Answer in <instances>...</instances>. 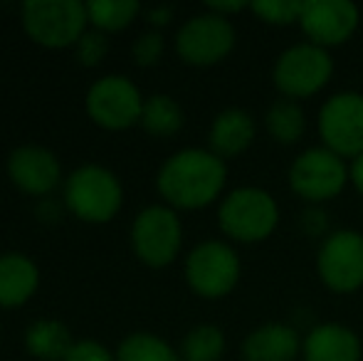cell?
Masks as SVG:
<instances>
[{
	"label": "cell",
	"mask_w": 363,
	"mask_h": 361,
	"mask_svg": "<svg viewBox=\"0 0 363 361\" xmlns=\"http://www.w3.org/2000/svg\"><path fill=\"white\" fill-rule=\"evenodd\" d=\"M225 179H228L225 161L218 159L213 151L183 149L163 161L156 188L173 208L196 211L216 201Z\"/></svg>",
	"instance_id": "1"
},
{
	"label": "cell",
	"mask_w": 363,
	"mask_h": 361,
	"mask_svg": "<svg viewBox=\"0 0 363 361\" xmlns=\"http://www.w3.org/2000/svg\"><path fill=\"white\" fill-rule=\"evenodd\" d=\"M62 203L74 218L84 223H109L124 203V186L111 169L84 164L65 181Z\"/></svg>",
	"instance_id": "2"
},
{
	"label": "cell",
	"mask_w": 363,
	"mask_h": 361,
	"mask_svg": "<svg viewBox=\"0 0 363 361\" xmlns=\"http://www.w3.org/2000/svg\"><path fill=\"white\" fill-rule=\"evenodd\" d=\"M20 18L28 38L50 50L77 45L89 23L82 0H25Z\"/></svg>",
	"instance_id": "3"
},
{
	"label": "cell",
	"mask_w": 363,
	"mask_h": 361,
	"mask_svg": "<svg viewBox=\"0 0 363 361\" xmlns=\"http://www.w3.org/2000/svg\"><path fill=\"white\" fill-rule=\"evenodd\" d=\"M144 96L126 74H104L84 96V109L94 124L111 131L139 124L144 111Z\"/></svg>",
	"instance_id": "4"
},
{
	"label": "cell",
	"mask_w": 363,
	"mask_h": 361,
	"mask_svg": "<svg viewBox=\"0 0 363 361\" xmlns=\"http://www.w3.org/2000/svg\"><path fill=\"white\" fill-rule=\"evenodd\" d=\"M218 221L223 233L233 240L257 243L269 238V233L277 226V203L267 191L238 188L223 201Z\"/></svg>",
	"instance_id": "5"
},
{
	"label": "cell",
	"mask_w": 363,
	"mask_h": 361,
	"mask_svg": "<svg viewBox=\"0 0 363 361\" xmlns=\"http://www.w3.org/2000/svg\"><path fill=\"white\" fill-rule=\"evenodd\" d=\"M183 226L168 206H148L131 223V248L148 267H166L181 252Z\"/></svg>",
	"instance_id": "6"
},
{
	"label": "cell",
	"mask_w": 363,
	"mask_h": 361,
	"mask_svg": "<svg viewBox=\"0 0 363 361\" xmlns=\"http://www.w3.org/2000/svg\"><path fill=\"white\" fill-rule=\"evenodd\" d=\"M240 260L238 252L220 240H206L186 257V279L196 294L218 299L238 284Z\"/></svg>",
	"instance_id": "7"
},
{
	"label": "cell",
	"mask_w": 363,
	"mask_h": 361,
	"mask_svg": "<svg viewBox=\"0 0 363 361\" xmlns=\"http://www.w3.org/2000/svg\"><path fill=\"white\" fill-rule=\"evenodd\" d=\"M331 57L316 45H294L279 55L274 65V87L291 99H304L316 94L331 77Z\"/></svg>",
	"instance_id": "8"
},
{
	"label": "cell",
	"mask_w": 363,
	"mask_h": 361,
	"mask_svg": "<svg viewBox=\"0 0 363 361\" xmlns=\"http://www.w3.org/2000/svg\"><path fill=\"white\" fill-rule=\"evenodd\" d=\"M319 134L336 156L363 154V94L341 91L326 99L319 111Z\"/></svg>",
	"instance_id": "9"
},
{
	"label": "cell",
	"mask_w": 363,
	"mask_h": 361,
	"mask_svg": "<svg viewBox=\"0 0 363 361\" xmlns=\"http://www.w3.org/2000/svg\"><path fill=\"white\" fill-rule=\"evenodd\" d=\"M235 45V30L228 18L216 13H203L186 20L176 35V52L183 62L206 67L216 65Z\"/></svg>",
	"instance_id": "10"
},
{
	"label": "cell",
	"mask_w": 363,
	"mask_h": 361,
	"mask_svg": "<svg viewBox=\"0 0 363 361\" xmlns=\"http://www.w3.org/2000/svg\"><path fill=\"white\" fill-rule=\"evenodd\" d=\"M349 181V171L344 166V159L334 151L309 149L294 161L289 171V186L296 196L304 201L319 203L339 196Z\"/></svg>",
	"instance_id": "11"
},
{
	"label": "cell",
	"mask_w": 363,
	"mask_h": 361,
	"mask_svg": "<svg viewBox=\"0 0 363 361\" xmlns=\"http://www.w3.org/2000/svg\"><path fill=\"white\" fill-rule=\"evenodd\" d=\"M316 270L334 292H354L363 284V235L339 231L324 240L316 257Z\"/></svg>",
	"instance_id": "12"
},
{
	"label": "cell",
	"mask_w": 363,
	"mask_h": 361,
	"mask_svg": "<svg viewBox=\"0 0 363 361\" xmlns=\"http://www.w3.org/2000/svg\"><path fill=\"white\" fill-rule=\"evenodd\" d=\"M8 179L23 193L48 198L62 181V166L55 151L38 144H23L8 156Z\"/></svg>",
	"instance_id": "13"
},
{
	"label": "cell",
	"mask_w": 363,
	"mask_h": 361,
	"mask_svg": "<svg viewBox=\"0 0 363 361\" xmlns=\"http://www.w3.org/2000/svg\"><path fill=\"white\" fill-rule=\"evenodd\" d=\"M299 23L316 48L341 45L359 25V8L349 0H306Z\"/></svg>",
	"instance_id": "14"
},
{
	"label": "cell",
	"mask_w": 363,
	"mask_h": 361,
	"mask_svg": "<svg viewBox=\"0 0 363 361\" xmlns=\"http://www.w3.org/2000/svg\"><path fill=\"white\" fill-rule=\"evenodd\" d=\"M40 287V267L25 252L0 255V307H23Z\"/></svg>",
	"instance_id": "15"
},
{
	"label": "cell",
	"mask_w": 363,
	"mask_h": 361,
	"mask_svg": "<svg viewBox=\"0 0 363 361\" xmlns=\"http://www.w3.org/2000/svg\"><path fill=\"white\" fill-rule=\"evenodd\" d=\"M306 361H359L361 344L351 329L341 324H321L304 339Z\"/></svg>",
	"instance_id": "16"
},
{
	"label": "cell",
	"mask_w": 363,
	"mask_h": 361,
	"mask_svg": "<svg viewBox=\"0 0 363 361\" xmlns=\"http://www.w3.org/2000/svg\"><path fill=\"white\" fill-rule=\"evenodd\" d=\"M255 139V121L242 109H225L216 116L211 126V151L218 159H233L242 154Z\"/></svg>",
	"instance_id": "17"
},
{
	"label": "cell",
	"mask_w": 363,
	"mask_h": 361,
	"mask_svg": "<svg viewBox=\"0 0 363 361\" xmlns=\"http://www.w3.org/2000/svg\"><path fill=\"white\" fill-rule=\"evenodd\" d=\"M299 354V337L287 324H264L242 344L245 361H291Z\"/></svg>",
	"instance_id": "18"
},
{
	"label": "cell",
	"mask_w": 363,
	"mask_h": 361,
	"mask_svg": "<svg viewBox=\"0 0 363 361\" xmlns=\"http://www.w3.org/2000/svg\"><path fill=\"white\" fill-rule=\"evenodd\" d=\"M72 347V332L60 319H38L25 329V349L38 361H65Z\"/></svg>",
	"instance_id": "19"
},
{
	"label": "cell",
	"mask_w": 363,
	"mask_h": 361,
	"mask_svg": "<svg viewBox=\"0 0 363 361\" xmlns=\"http://www.w3.org/2000/svg\"><path fill=\"white\" fill-rule=\"evenodd\" d=\"M141 126L151 136L166 139L181 131L183 126V109L173 96L168 94H151L144 101V111H141Z\"/></svg>",
	"instance_id": "20"
},
{
	"label": "cell",
	"mask_w": 363,
	"mask_h": 361,
	"mask_svg": "<svg viewBox=\"0 0 363 361\" xmlns=\"http://www.w3.org/2000/svg\"><path fill=\"white\" fill-rule=\"evenodd\" d=\"M141 13V3L136 0H89L86 15L94 30L101 33H116L126 25L134 23V18Z\"/></svg>",
	"instance_id": "21"
},
{
	"label": "cell",
	"mask_w": 363,
	"mask_h": 361,
	"mask_svg": "<svg viewBox=\"0 0 363 361\" xmlns=\"http://www.w3.org/2000/svg\"><path fill=\"white\" fill-rule=\"evenodd\" d=\"M116 361H181V357L156 334L134 332L116 347Z\"/></svg>",
	"instance_id": "22"
},
{
	"label": "cell",
	"mask_w": 363,
	"mask_h": 361,
	"mask_svg": "<svg viewBox=\"0 0 363 361\" xmlns=\"http://www.w3.org/2000/svg\"><path fill=\"white\" fill-rule=\"evenodd\" d=\"M267 131L274 141L279 144H294L299 141V136L304 134V111L296 101L291 99H279L269 106L267 111Z\"/></svg>",
	"instance_id": "23"
},
{
	"label": "cell",
	"mask_w": 363,
	"mask_h": 361,
	"mask_svg": "<svg viewBox=\"0 0 363 361\" xmlns=\"http://www.w3.org/2000/svg\"><path fill=\"white\" fill-rule=\"evenodd\" d=\"M225 352V337L213 324H201L183 337L181 359L183 361H218Z\"/></svg>",
	"instance_id": "24"
},
{
	"label": "cell",
	"mask_w": 363,
	"mask_h": 361,
	"mask_svg": "<svg viewBox=\"0 0 363 361\" xmlns=\"http://www.w3.org/2000/svg\"><path fill=\"white\" fill-rule=\"evenodd\" d=\"M301 8H304L301 0H257V3H252L255 15H259L272 25H289L299 20Z\"/></svg>",
	"instance_id": "25"
},
{
	"label": "cell",
	"mask_w": 363,
	"mask_h": 361,
	"mask_svg": "<svg viewBox=\"0 0 363 361\" xmlns=\"http://www.w3.org/2000/svg\"><path fill=\"white\" fill-rule=\"evenodd\" d=\"M109 52V40L101 30H86L74 45V55L84 67H96Z\"/></svg>",
	"instance_id": "26"
},
{
	"label": "cell",
	"mask_w": 363,
	"mask_h": 361,
	"mask_svg": "<svg viewBox=\"0 0 363 361\" xmlns=\"http://www.w3.org/2000/svg\"><path fill=\"white\" fill-rule=\"evenodd\" d=\"M163 35L158 33V30H148V33H141L139 38H136L134 48H131V55H134L136 65H141V67H151V65H156L158 60H161L163 55Z\"/></svg>",
	"instance_id": "27"
},
{
	"label": "cell",
	"mask_w": 363,
	"mask_h": 361,
	"mask_svg": "<svg viewBox=\"0 0 363 361\" xmlns=\"http://www.w3.org/2000/svg\"><path fill=\"white\" fill-rule=\"evenodd\" d=\"M65 361H116V354H111L96 339H77Z\"/></svg>",
	"instance_id": "28"
},
{
	"label": "cell",
	"mask_w": 363,
	"mask_h": 361,
	"mask_svg": "<svg viewBox=\"0 0 363 361\" xmlns=\"http://www.w3.org/2000/svg\"><path fill=\"white\" fill-rule=\"evenodd\" d=\"M62 208L65 203H57L55 198H40L38 203H35V216L40 218L43 223H60L62 221Z\"/></svg>",
	"instance_id": "29"
},
{
	"label": "cell",
	"mask_w": 363,
	"mask_h": 361,
	"mask_svg": "<svg viewBox=\"0 0 363 361\" xmlns=\"http://www.w3.org/2000/svg\"><path fill=\"white\" fill-rule=\"evenodd\" d=\"M144 13H146V20L151 25H168L173 20L176 8H173V5H153V8L144 10Z\"/></svg>",
	"instance_id": "30"
},
{
	"label": "cell",
	"mask_w": 363,
	"mask_h": 361,
	"mask_svg": "<svg viewBox=\"0 0 363 361\" xmlns=\"http://www.w3.org/2000/svg\"><path fill=\"white\" fill-rule=\"evenodd\" d=\"M247 8V3L238 0V3H208V13H216V15H228V13H240V10Z\"/></svg>",
	"instance_id": "31"
},
{
	"label": "cell",
	"mask_w": 363,
	"mask_h": 361,
	"mask_svg": "<svg viewBox=\"0 0 363 361\" xmlns=\"http://www.w3.org/2000/svg\"><path fill=\"white\" fill-rule=\"evenodd\" d=\"M324 213L321 211H309L306 213V218H304V223H306V228H309V233H319V231H324L326 228V221H324Z\"/></svg>",
	"instance_id": "32"
},
{
	"label": "cell",
	"mask_w": 363,
	"mask_h": 361,
	"mask_svg": "<svg viewBox=\"0 0 363 361\" xmlns=\"http://www.w3.org/2000/svg\"><path fill=\"white\" fill-rule=\"evenodd\" d=\"M351 181H354V186L363 193V154L359 159H354V166H351Z\"/></svg>",
	"instance_id": "33"
},
{
	"label": "cell",
	"mask_w": 363,
	"mask_h": 361,
	"mask_svg": "<svg viewBox=\"0 0 363 361\" xmlns=\"http://www.w3.org/2000/svg\"><path fill=\"white\" fill-rule=\"evenodd\" d=\"M0 334H3V327H0Z\"/></svg>",
	"instance_id": "34"
}]
</instances>
